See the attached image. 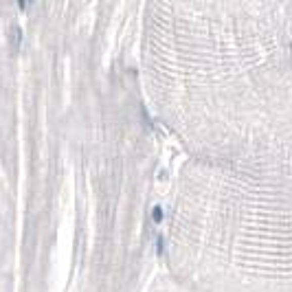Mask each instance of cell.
<instances>
[{
    "instance_id": "obj_1",
    "label": "cell",
    "mask_w": 292,
    "mask_h": 292,
    "mask_svg": "<svg viewBox=\"0 0 292 292\" xmlns=\"http://www.w3.org/2000/svg\"><path fill=\"white\" fill-rule=\"evenodd\" d=\"M11 46H20V29L18 27H11Z\"/></svg>"
}]
</instances>
